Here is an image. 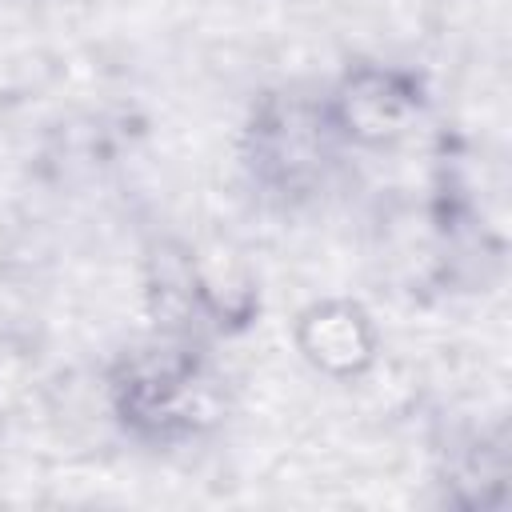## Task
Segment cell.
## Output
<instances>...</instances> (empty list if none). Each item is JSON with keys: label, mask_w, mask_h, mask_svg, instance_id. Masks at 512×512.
Returning a JSON list of instances; mask_svg holds the SVG:
<instances>
[{"label": "cell", "mask_w": 512, "mask_h": 512, "mask_svg": "<svg viewBox=\"0 0 512 512\" xmlns=\"http://www.w3.org/2000/svg\"><path fill=\"white\" fill-rule=\"evenodd\" d=\"M112 428L152 452L212 436L228 416V376L208 336L156 328L124 344L100 380Z\"/></svg>", "instance_id": "cell-1"}, {"label": "cell", "mask_w": 512, "mask_h": 512, "mask_svg": "<svg viewBox=\"0 0 512 512\" xmlns=\"http://www.w3.org/2000/svg\"><path fill=\"white\" fill-rule=\"evenodd\" d=\"M292 348L296 356L332 384L364 380L384 352V336L376 316L356 296H316L292 316Z\"/></svg>", "instance_id": "cell-5"}, {"label": "cell", "mask_w": 512, "mask_h": 512, "mask_svg": "<svg viewBox=\"0 0 512 512\" xmlns=\"http://www.w3.org/2000/svg\"><path fill=\"white\" fill-rule=\"evenodd\" d=\"M344 156L320 92L300 84L256 92L236 132V164L248 188L276 208H304L324 196Z\"/></svg>", "instance_id": "cell-2"}, {"label": "cell", "mask_w": 512, "mask_h": 512, "mask_svg": "<svg viewBox=\"0 0 512 512\" xmlns=\"http://www.w3.org/2000/svg\"><path fill=\"white\" fill-rule=\"evenodd\" d=\"M320 104L344 152H384L416 132L432 108V88L412 64L356 56L320 88Z\"/></svg>", "instance_id": "cell-4"}, {"label": "cell", "mask_w": 512, "mask_h": 512, "mask_svg": "<svg viewBox=\"0 0 512 512\" xmlns=\"http://www.w3.org/2000/svg\"><path fill=\"white\" fill-rule=\"evenodd\" d=\"M148 296H160L156 328L196 336H240L260 320V280L228 244L176 240L160 256V276L148 280Z\"/></svg>", "instance_id": "cell-3"}]
</instances>
